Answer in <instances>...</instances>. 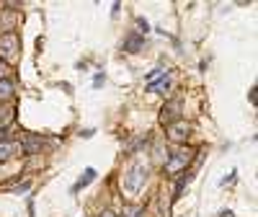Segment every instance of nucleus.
Instances as JSON below:
<instances>
[{"instance_id": "nucleus-1", "label": "nucleus", "mask_w": 258, "mask_h": 217, "mask_svg": "<svg viewBox=\"0 0 258 217\" xmlns=\"http://www.w3.org/2000/svg\"><path fill=\"white\" fill-rule=\"evenodd\" d=\"M145 181H147V166L137 160V163H132V168L124 173L121 186H124L126 194H137V191L145 186Z\"/></svg>"}, {"instance_id": "nucleus-2", "label": "nucleus", "mask_w": 258, "mask_h": 217, "mask_svg": "<svg viewBox=\"0 0 258 217\" xmlns=\"http://www.w3.org/2000/svg\"><path fill=\"white\" fill-rule=\"evenodd\" d=\"M18 57V36L13 31L0 34V60L3 62H13Z\"/></svg>"}, {"instance_id": "nucleus-3", "label": "nucleus", "mask_w": 258, "mask_h": 217, "mask_svg": "<svg viewBox=\"0 0 258 217\" xmlns=\"http://www.w3.org/2000/svg\"><path fill=\"white\" fill-rule=\"evenodd\" d=\"M191 158H194V153H191V150H176V153H173V158H170V160H165V166H163V171L168 173V176H176V173L178 171H183L188 163H191Z\"/></svg>"}, {"instance_id": "nucleus-4", "label": "nucleus", "mask_w": 258, "mask_h": 217, "mask_svg": "<svg viewBox=\"0 0 258 217\" xmlns=\"http://www.w3.org/2000/svg\"><path fill=\"white\" fill-rule=\"evenodd\" d=\"M178 114H181V101H170L168 106H163V112H160V119L163 124H176L178 122Z\"/></svg>"}, {"instance_id": "nucleus-5", "label": "nucleus", "mask_w": 258, "mask_h": 217, "mask_svg": "<svg viewBox=\"0 0 258 217\" xmlns=\"http://www.w3.org/2000/svg\"><path fill=\"white\" fill-rule=\"evenodd\" d=\"M191 132V127L186 124V122H176V124H170L168 127V135H170V140H176V142H181V140H186V135Z\"/></svg>"}, {"instance_id": "nucleus-6", "label": "nucleus", "mask_w": 258, "mask_h": 217, "mask_svg": "<svg viewBox=\"0 0 258 217\" xmlns=\"http://www.w3.org/2000/svg\"><path fill=\"white\" fill-rule=\"evenodd\" d=\"M142 47H145V36L137 34V31H132L124 39V52H140Z\"/></svg>"}, {"instance_id": "nucleus-7", "label": "nucleus", "mask_w": 258, "mask_h": 217, "mask_svg": "<svg viewBox=\"0 0 258 217\" xmlns=\"http://www.w3.org/2000/svg\"><path fill=\"white\" fill-rule=\"evenodd\" d=\"M21 153V142H0V160H11Z\"/></svg>"}, {"instance_id": "nucleus-8", "label": "nucleus", "mask_w": 258, "mask_h": 217, "mask_svg": "<svg viewBox=\"0 0 258 217\" xmlns=\"http://www.w3.org/2000/svg\"><path fill=\"white\" fill-rule=\"evenodd\" d=\"M93 179H96V171H93V168H85V173H83V176H80V179L75 181V186H73V191H80L83 186H88V184H91Z\"/></svg>"}, {"instance_id": "nucleus-9", "label": "nucleus", "mask_w": 258, "mask_h": 217, "mask_svg": "<svg viewBox=\"0 0 258 217\" xmlns=\"http://www.w3.org/2000/svg\"><path fill=\"white\" fill-rule=\"evenodd\" d=\"M121 217H145V209L137 207V204H126V207L121 209Z\"/></svg>"}, {"instance_id": "nucleus-10", "label": "nucleus", "mask_w": 258, "mask_h": 217, "mask_svg": "<svg viewBox=\"0 0 258 217\" xmlns=\"http://www.w3.org/2000/svg\"><path fill=\"white\" fill-rule=\"evenodd\" d=\"M13 96V83L11 80H0V101H8Z\"/></svg>"}, {"instance_id": "nucleus-11", "label": "nucleus", "mask_w": 258, "mask_h": 217, "mask_svg": "<svg viewBox=\"0 0 258 217\" xmlns=\"http://www.w3.org/2000/svg\"><path fill=\"white\" fill-rule=\"evenodd\" d=\"M11 119H13V108L11 106L8 108H0V127H8Z\"/></svg>"}, {"instance_id": "nucleus-12", "label": "nucleus", "mask_w": 258, "mask_h": 217, "mask_svg": "<svg viewBox=\"0 0 258 217\" xmlns=\"http://www.w3.org/2000/svg\"><path fill=\"white\" fill-rule=\"evenodd\" d=\"M191 181V173H183V176H178V186H176V199L181 197V191H183V186Z\"/></svg>"}, {"instance_id": "nucleus-13", "label": "nucleus", "mask_w": 258, "mask_h": 217, "mask_svg": "<svg viewBox=\"0 0 258 217\" xmlns=\"http://www.w3.org/2000/svg\"><path fill=\"white\" fill-rule=\"evenodd\" d=\"M8 75H11V70H8V65L0 60V80H8Z\"/></svg>"}, {"instance_id": "nucleus-14", "label": "nucleus", "mask_w": 258, "mask_h": 217, "mask_svg": "<svg viewBox=\"0 0 258 217\" xmlns=\"http://www.w3.org/2000/svg\"><path fill=\"white\" fill-rule=\"evenodd\" d=\"M137 26L142 29V36H145V34L150 31V26H147V21H145V18H137Z\"/></svg>"}, {"instance_id": "nucleus-15", "label": "nucleus", "mask_w": 258, "mask_h": 217, "mask_svg": "<svg viewBox=\"0 0 258 217\" xmlns=\"http://www.w3.org/2000/svg\"><path fill=\"white\" fill-rule=\"evenodd\" d=\"M101 83H103V73H98V75H96V80H93V85H96V88H98V85H101Z\"/></svg>"}, {"instance_id": "nucleus-16", "label": "nucleus", "mask_w": 258, "mask_h": 217, "mask_svg": "<svg viewBox=\"0 0 258 217\" xmlns=\"http://www.w3.org/2000/svg\"><path fill=\"white\" fill-rule=\"evenodd\" d=\"M101 217H116L114 212H109V209H106V212H101Z\"/></svg>"}]
</instances>
